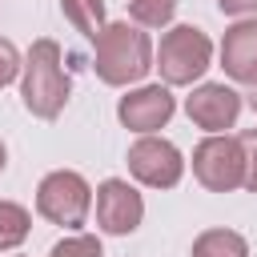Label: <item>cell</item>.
Segmentation results:
<instances>
[{
    "instance_id": "d6986e66",
    "label": "cell",
    "mask_w": 257,
    "mask_h": 257,
    "mask_svg": "<svg viewBox=\"0 0 257 257\" xmlns=\"http://www.w3.org/2000/svg\"><path fill=\"white\" fill-rule=\"evenodd\" d=\"M4 165H8V149H4V141H0V173H4Z\"/></svg>"
},
{
    "instance_id": "7c38bea8",
    "label": "cell",
    "mask_w": 257,
    "mask_h": 257,
    "mask_svg": "<svg viewBox=\"0 0 257 257\" xmlns=\"http://www.w3.org/2000/svg\"><path fill=\"white\" fill-rule=\"evenodd\" d=\"M60 12L88 40H96L100 28H104V0H60Z\"/></svg>"
},
{
    "instance_id": "9c48e42d",
    "label": "cell",
    "mask_w": 257,
    "mask_h": 257,
    "mask_svg": "<svg viewBox=\"0 0 257 257\" xmlns=\"http://www.w3.org/2000/svg\"><path fill=\"white\" fill-rule=\"evenodd\" d=\"M185 112L197 128L205 133H225L237 124V112H241V92H233L229 84H197L189 96H185Z\"/></svg>"
},
{
    "instance_id": "6da1fadb",
    "label": "cell",
    "mask_w": 257,
    "mask_h": 257,
    "mask_svg": "<svg viewBox=\"0 0 257 257\" xmlns=\"http://www.w3.org/2000/svg\"><path fill=\"white\" fill-rule=\"evenodd\" d=\"M92 68L104 84L112 88H124V84H137L149 76L153 68V40L141 24H128V20H116V24H104L100 36L92 40Z\"/></svg>"
},
{
    "instance_id": "ac0fdd59",
    "label": "cell",
    "mask_w": 257,
    "mask_h": 257,
    "mask_svg": "<svg viewBox=\"0 0 257 257\" xmlns=\"http://www.w3.org/2000/svg\"><path fill=\"white\" fill-rule=\"evenodd\" d=\"M225 16H257V0H217Z\"/></svg>"
},
{
    "instance_id": "4fadbf2b",
    "label": "cell",
    "mask_w": 257,
    "mask_h": 257,
    "mask_svg": "<svg viewBox=\"0 0 257 257\" xmlns=\"http://www.w3.org/2000/svg\"><path fill=\"white\" fill-rule=\"evenodd\" d=\"M32 229V217L16 201H0V249H16Z\"/></svg>"
},
{
    "instance_id": "9a60e30c",
    "label": "cell",
    "mask_w": 257,
    "mask_h": 257,
    "mask_svg": "<svg viewBox=\"0 0 257 257\" xmlns=\"http://www.w3.org/2000/svg\"><path fill=\"white\" fill-rule=\"evenodd\" d=\"M48 257H104V253H100V241L92 233H72L64 241H56Z\"/></svg>"
},
{
    "instance_id": "3957f363",
    "label": "cell",
    "mask_w": 257,
    "mask_h": 257,
    "mask_svg": "<svg viewBox=\"0 0 257 257\" xmlns=\"http://www.w3.org/2000/svg\"><path fill=\"white\" fill-rule=\"evenodd\" d=\"M209 64H213V40L193 24H177L161 36L153 68H161V80L169 88H185V84L201 80Z\"/></svg>"
},
{
    "instance_id": "5bb4252c",
    "label": "cell",
    "mask_w": 257,
    "mask_h": 257,
    "mask_svg": "<svg viewBox=\"0 0 257 257\" xmlns=\"http://www.w3.org/2000/svg\"><path fill=\"white\" fill-rule=\"evenodd\" d=\"M177 12V0H128V16L141 28H165Z\"/></svg>"
},
{
    "instance_id": "7a4b0ae2",
    "label": "cell",
    "mask_w": 257,
    "mask_h": 257,
    "mask_svg": "<svg viewBox=\"0 0 257 257\" xmlns=\"http://www.w3.org/2000/svg\"><path fill=\"white\" fill-rule=\"evenodd\" d=\"M68 72H64V56H60V44L40 36L32 40L24 64H20V100L32 116L40 120H56L68 104Z\"/></svg>"
},
{
    "instance_id": "ba28073f",
    "label": "cell",
    "mask_w": 257,
    "mask_h": 257,
    "mask_svg": "<svg viewBox=\"0 0 257 257\" xmlns=\"http://www.w3.org/2000/svg\"><path fill=\"white\" fill-rule=\"evenodd\" d=\"M173 112H177V100H173L169 84H141L116 100V116L133 133H157L169 124Z\"/></svg>"
},
{
    "instance_id": "e0dca14e",
    "label": "cell",
    "mask_w": 257,
    "mask_h": 257,
    "mask_svg": "<svg viewBox=\"0 0 257 257\" xmlns=\"http://www.w3.org/2000/svg\"><path fill=\"white\" fill-rule=\"evenodd\" d=\"M20 64H24V60H20L16 44L0 36V88H4V84H12V80L20 76Z\"/></svg>"
},
{
    "instance_id": "5b68a950",
    "label": "cell",
    "mask_w": 257,
    "mask_h": 257,
    "mask_svg": "<svg viewBox=\"0 0 257 257\" xmlns=\"http://www.w3.org/2000/svg\"><path fill=\"white\" fill-rule=\"evenodd\" d=\"M193 177L209 193H233L245 185V149L241 137L229 133H209L193 149Z\"/></svg>"
},
{
    "instance_id": "8fae6325",
    "label": "cell",
    "mask_w": 257,
    "mask_h": 257,
    "mask_svg": "<svg viewBox=\"0 0 257 257\" xmlns=\"http://www.w3.org/2000/svg\"><path fill=\"white\" fill-rule=\"evenodd\" d=\"M193 257H249V241L237 229H205L193 241Z\"/></svg>"
},
{
    "instance_id": "ffe728a7",
    "label": "cell",
    "mask_w": 257,
    "mask_h": 257,
    "mask_svg": "<svg viewBox=\"0 0 257 257\" xmlns=\"http://www.w3.org/2000/svg\"><path fill=\"white\" fill-rule=\"evenodd\" d=\"M249 108L257 112V80H253V92H249Z\"/></svg>"
},
{
    "instance_id": "52a82bcc",
    "label": "cell",
    "mask_w": 257,
    "mask_h": 257,
    "mask_svg": "<svg viewBox=\"0 0 257 257\" xmlns=\"http://www.w3.org/2000/svg\"><path fill=\"white\" fill-rule=\"evenodd\" d=\"M145 221V197L120 181V177H108L96 185V225L108 233V237H124V233H137Z\"/></svg>"
},
{
    "instance_id": "277c9868",
    "label": "cell",
    "mask_w": 257,
    "mask_h": 257,
    "mask_svg": "<svg viewBox=\"0 0 257 257\" xmlns=\"http://www.w3.org/2000/svg\"><path fill=\"white\" fill-rule=\"evenodd\" d=\"M88 209H92V189L72 169H56L36 185V213L52 225L80 229L88 221Z\"/></svg>"
},
{
    "instance_id": "8992f818",
    "label": "cell",
    "mask_w": 257,
    "mask_h": 257,
    "mask_svg": "<svg viewBox=\"0 0 257 257\" xmlns=\"http://www.w3.org/2000/svg\"><path fill=\"white\" fill-rule=\"evenodd\" d=\"M128 173L145 185V189H173L185 177V157L173 141L157 137V133H141L128 145Z\"/></svg>"
},
{
    "instance_id": "30bf717a",
    "label": "cell",
    "mask_w": 257,
    "mask_h": 257,
    "mask_svg": "<svg viewBox=\"0 0 257 257\" xmlns=\"http://www.w3.org/2000/svg\"><path fill=\"white\" fill-rule=\"evenodd\" d=\"M221 68H225L233 80H241V84H253V80H257V16H237V20L225 28Z\"/></svg>"
},
{
    "instance_id": "2e32d148",
    "label": "cell",
    "mask_w": 257,
    "mask_h": 257,
    "mask_svg": "<svg viewBox=\"0 0 257 257\" xmlns=\"http://www.w3.org/2000/svg\"><path fill=\"white\" fill-rule=\"evenodd\" d=\"M237 137H241V149H245V185L241 189L257 193V128H245Z\"/></svg>"
}]
</instances>
